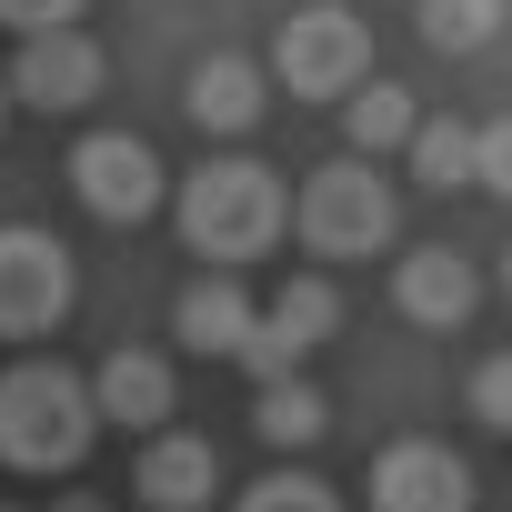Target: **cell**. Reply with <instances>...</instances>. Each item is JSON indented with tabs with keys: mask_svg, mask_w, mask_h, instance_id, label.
<instances>
[{
	"mask_svg": "<svg viewBox=\"0 0 512 512\" xmlns=\"http://www.w3.org/2000/svg\"><path fill=\"white\" fill-rule=\"evenodd\" d=\"M101 412H91V382L61 372V362H11L0 372V462L11 472H71L91 452Z\"/></svg>",
	"mask_w": 512,
	"mask_h": 512,
	"instance_id": "6da1fadb",
	"label": "cell"
},
{
	"mask_svg": "<svg viewBox=\"0 0 512 512\" xmlns=\"http://www.w3.org/2000/svg\"><path fill=\"white\" fill-rule=\"evenodd\" d=\"M282 231V181L262 161H201L181 181V241L201 251V262H251V251H272Z\"/></svg>",
	"mask_w": 512,
	"mask_h": 512,
	"instance_id": "7a4b0ae2",
	"label": "cell"
},
{
	"mask_svg": "<svg viewBox=\"0 0 512 512\" xmlns=\"http://www.w3.org/2000/svg\"><path fill=\"white\" fill-rule=\"evenodd\" d=\"M302 241L322 251V262H362V251L392 241V181L372 161H332L302 181Z\"/></svg>",
	"mask_w": 512,
	"mask_h": 512,
	"instance_id": "3957f363",
	"label": "cell"
},
{
	"mask_svg": "<svg viewBox=\"0 0 512 512\" xmlns=\"http://www.w3.org/2000/svg\"><path fill=\"white\" fill-rule=\"evenodd\" d=\"M362 61H372V41H362L352 11H292L282 41H272V71L292 81V101H352Z\"/></svg>",
	"mask_w": 512,
	"mask_h": 512,
	"instance_id": "277c9868",
	"label": "cell"
},
{
	"mask_svg": "<svg viewBox=\"0 0 512 512\" xmlns=\"http://www.w3.org/2000/svg\"><path fill=\"white\" fill-rule=\"evenodd\" d=\"M71 312V251L31 221H0V342H31Z\"/></svg>",
	"mask_w": 512,
	"mask_h": 512,
	"instance_id": "5b68a950",
	"label": "cell"
},
{
	"mask_svg": "<svg viewBox=\"0 0 512 512\" xmlns=\"http://www.w3.org/2000/svg\"><path fill=\"white\" fill-rule=\"evenodd\" d=\"M332 322H342V292H332L322 272L282 282V292L262 302V322H251V342H241V372H251V382H292V362H302V352H322V342H332Z\"/></svg>",
	"mask_w": 512,
	"mask_h": 512,
	"instance_id": "8992f818",
	"label": "cell"
},
{
	"mask_svg": "<svg viewBox=\"0 0 512 512\" xmlns=\"http://www.w3.org/2000/svg\"><path fill=\"white\" fill-rule=\"evenodd\" d=\"M0 91H11L21 111H81L101 91V41L91 31H31L11 51V71H0Z\"/></svg>",
	"mask_w": 512,
	"mask_h": 512,
	"instance_id": "52a82bcc",
	"label": "cell"
},
{
	"mask_svg": "<svg viewBox=\"0 0 512 512\" xmlns=\"http://www.w3.org/2000/svg\"><path fill=\"white\" fill-rule=\"evenodd\" d=\"M71 191H81L101 221H141V211L161 201V161H151L141 131H91V141L71 151Z\"/></svg>",
	"mask_w": 512,
	"mask_h": 512,
	"instance_id": "ba28073f",
	"label": "cell"
},
{
	"mask_svg": "<svg viewBox=\"0 0 512 512\" xmlns=\"http://www.w3.org/2000/svg\"><path fill=\"white\" fill-rule=\"evenodd\" d=\"M372 512H472V462L452 442H392L372 462Z\"/></svg>",
	"mask_w": 512,
	"mask_h": 512,
	"instance_id": "9c48e42d",
	"label": "cell"
},
{
	"mask_svg": "<svg viewBox=\"0 0 512 512\" xmlns=\"http://www.w3.org/2000/svg\"><path fill=\"white\" fill-rule=\"evenodd\" d=\"M131 492H141L151 512H211V492H221V452H211L201 432H151Z\"/></svg>",
	"mask_w": 512,
	"mask_h": 512,
	"instance_id": "30bf717a",
	"label": "cell"
},
{
	"mask_svg": "<svg viewBox=\"0 0 512 512\" xmlns=\"http://www.w3.org/2000/svg\"><path fill=\"white\" fill-rule=\"evenodd\" d=\"M251 322H262V302H251L231 272H211V282H191V292L171 302V332H181V352H201V362H241Z\"/></svg>",
	"mask_w": 512,
	"mask_h": 512,
	"instance_id": "8fae6325",
	"label": "cell"
},
{
	"mask_svg": "<svg viewBox=\"0 0 512 512\" xmlns=\"http://www.w3.org/2000/svg\"><path fill=\"white\" fill-rule=\"evenodd\" d=\"M392 302H402L422 332H462V322H472V302H482V282H472V262H462V251H402Z\"/></svg>",
	"mask_w": 512,
	"mask_h": 512,
	"instance_id": "7c38bea8",
	"label": "cell"
},
{
	"mask_svg": "<svg viewBox=\"0 0 512 512\" xmlns=\"http://www.w3.org/2000/svg\"><path fill=\"white\" fill-rule=\"evenodd\" d=\"M91 412L121 432H171V362L161 352H111L91 372Z\"/></svg>",
	"mask_w": 512,
	"mask_h": 512,
	"instance_id": "4fadbf2b",
	"label": "cell"
},
{
	"mask_svg": "<svg viewBox=\"0 0 512 512\" xmlns=\"http://www.w3.org/2000/svg\"><path fill=\"white\" fill-rule=\"evenodd\" d=\"M262 71L251 61H231V51H211V61H191V81H181V111L201 121V131H251L262 121Z\"/></svg>",
	"mask_w": 512,
	"mask_h": 512,
	"instance_id": "5bb4252c",
	"label": "cell"
},
{
	"mask_svg": "<svg viewBox=\"0 0 512 512\" xmlns=\"http://www.w3.org/2000/svg\"><path fill=\"white\" fill-rule=\"evenodd\" d=\"M342 121H352V161H382V151H402V141L422 131V111H412V91H402V81L352 91V101H342Z\"/></svg>",
	"mask_w": 512,
	"mask_h": 512,
	"instance_id": "9a60e30c",
	"label": "cell"
},
{
	"mask_svg": "<svg viewBox=\"0 0 512 512\" xmlns=\"http://www.w3.org/2000/svg\"><path fill=\"white\" fill-rule=\"evenodd\" d=\"M251 422H262V442H322V422H332V402L312 392V382H262V412H251Z\"/></svg>",
	"mask_w": 512,
	"mask_h": 512,
	"instance_id": "2e32d148",
	"label": "cell"
},
{
	"mask_svg": "<svg viewBox=\"0 0 512 512\" xmlns=\"http://www.w3.org/2000/svg\"><path fill=\"white\" fill-rule=\"evenodd\" d=\"M402 151H412V181H432V191L472 181V131H462V121H422Z\"/></svg>",
	"mask_w": 512,
	"mask_h": 512,
	"instance_id": "e0dca14e",
	"label": "cell"
},
{
	"mask_svg": "<svg viewBox=\"0 0 512 512\" xmlns=\"http://www.w3.org/2000/svg\"><path fill=\"white\" fill-rule=\"evenodd\" d=\"M502 31V0H422V41L432 51H482Z\"/></svg>",
	"mask_w": 512,
	"mask_h": 512,
	"instance_id": "ac0fdd59",
	"label": "cell"
},
{
	"mask_svg": "<svg viewBox=\"0 0 512 512\" xmlns=\"http://www.w3.org/2000/svg\"><path fill=\"white\" fill-rule=\"evenodd\" d=\"M241 512H342V502H332L322 472H262V482L241 492Z\"/></svg>",
	"mask_w": 512,
	"mask_h": 512,
	"instance_id": "d6986e66",
	"label": "cell"
},
{
	"mask_svg": "<svg viewBox=\"0 0 512 512\" xmlns=\"http://www.w3.org/2000/svg\"><path fill=\"white\" fill-rule=\"evenodd\" d=\"M472 412H482L492 432H512V352H492V362L472 372Z\"/></svg>",
	"mask_w": 512,
	"mask_h": 512,
	"instance_id": "ffe728a7",
	"label": "cell"
},
{
	"mask_svg": "<svg viewBox=\"0 0 512 512\" xmlns=\"http://www.w3.org/2000/svg\"><path fill=\"white\" fill-rule=\"evenodd\" d=\"M472 181L512 201V121H492V131H472Z\"/></svg>",
	"mask_w": 512,
	"mask_h": 512,
	"instance_id": "44dd1931",
	"label": "cell"
},
{
	"mask_svg": "<svg viewBox=\"0 0 512 512\" xmlns=\"http://www.w3.org/2000/svg\"><path fill=\"white\" fill-rule=\"evenodd\" d=\"M0 21H11L21 41L31 31H81V0H0Z\"/></svg>",
	"mask_w": 512,
	"mask_h": 512,
	"instance_id": "7402d4cb",
	"label": "cell"
},
{
	"mask_svg": "<svg viewBox=\"0 0 512 512\" xmlns=\"http://www.w3.org/2000/svg\"><path fill=\"white\" fill-rule=\"evenodd\" d=\"M502 292H512V251H502Z\"/></svg>",
	"mask_w": 512,
	"mask_h": 512,
	"instance_id": "603a6c76",
	"label": "cell"
},
{
	"mask_svg": "<svg viewBox=\"0 0 512 512\" xmlns=\"http://www.w3.org/2000/svg\"><path fill=\"white\" fill-rule=\"evenodd\" d=\"M61 512H101V502H61Z\"/></svg>",
	"mask_w": 512,
	"mask_h": 512,
	"instance_id": "cb8c5ba5",
	"label": "cell"
},
{
	"mask_svg": "<svg viewBox=\"0 0 512 512\" xmlns=\"http://www.w3.org/2000/svg\"><path fill=\"white\" fill-rule=\"evenodd\" d=\"M0 121H11V91H0Z\"/></svg>",
	"mask_w": 512,
	"mask_h": 512,
	"instance_id": "d4e9b609",
	"label": "cell"
}]
</instances>
